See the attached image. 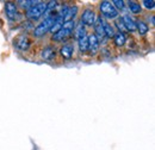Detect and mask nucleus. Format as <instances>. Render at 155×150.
I'll list each match as a JSON object with an SVG mask.
<instances>
[{
  "label": "nucleus",
  "mask_w": 155,
  "mask_h": 150,
  "mask_svg": "<svg viewBox=\"0 0 155 150\" xmlns=\"http://www.w3.org/2000/svg\"><path fill=\"white\" fill-rule=\"evenodd\" d=\"M55 19H56V15H49V16H47L44 18V20L35 28L34 36L35 37H43L48 32H50V30H51V28H53V25L55 23Z\"/></svg>",
  "instance_id": "nucleus-1"
},
{
  "label": "nucleus",
  "mask_w": 155,
  "mask_h": 150,
  "mask_svg": "<svg viewBox=\"0 0 155 150\" xmlns=\"http://www.w3.org/2000/svg\"><path fill=\"white\" fill-rule=\"evenodd\" d=\"M75 29V21L74 20H67L63 23L62 28L58 30L56 34L53 35V41L55 42H63L64 39L69 37Z\"/></svg>",
  "instance_id": "nucleus-2"
},
{
  "label": "nucleus",
  "mask_w": 155,
  "mask_h": 150,
  "mask_svg": "<svg viewBox=\"0 0 155 150\" xmlns=\"http://www.w3.org/2000/svg\"><path fill=\"white\" fill-rule=\"evenodd\" d=\"M99 10H100V13L104 19H116L119 15L116 7L112 5V2L107 1V0H104L99 4Z\"/></svg>",
  "instance_id": "nucleus-3"
},
{
  "label": "nucleus",
  "mask_w": 155,
  "mask_h": 150,
  "mask_svg": "<svg viewBox=\"0 0 155 150\" xmlns=\"http://www.w3.org/2000/svg\"><path fill=\"white\" fill-rule=\"evenodd\" d=\"M45 12H47V2L39 1L37 5L30 7L26 11V18L35 21V20H38L43 15H45Z\"/></svg>",
  "instance_id": "nucleus-4"
},
{
  "label": "nucleus",
  "mask_w": 155,
  "mask_h": 150,
  "mask_svg": "<svg viewBox=\"0 0 155 150\" xmlns=\"http://www.w3.org/2000/svg\"><path fill=\"white\" fill-rule=\"evenodd\" d=\"M96 19H97V17H96L94 11L91 8H86V10H84V12L81 15L80 23L82 25H86V26H93V24L96 23Z\"/></svg>",
  "instance_id": "nucleus-5"
},
{
  "label": "nucleus",
  "mask_w": 155,
  "mask_h": 150,
  "mask_svg": "<svg viewBox=\"0 0 155 150\" xmlns=\"http://www.w3.org/2000/svg\"><path fill=\"white\" fill-rule=\"evenodd\" d=\"M30 44H31V42H30V39H29V37L26 35H20L15 41V47L17 49L21 50V51L28 50L30 48Z\"/></svg>",
  "instance_id": "nucleus-6"
},
{
  "label": "nucleus",
  "mask_w": 155,
  "mask_h": 150,
  "mask_svg": "<svg viewBox=\"0 0 155 150\" xmlns=\"http://www.w3.org/2000/svg\"><path fill=\"white\" fill-rule=\"evenodd\" d=\"M5 13H6V17L8 20H15L17 17V4L16 2H12V1H8L5 4Z\"/></svg>",
  "instance_id": "nucleus-7"
},
{
  "label": "nucleus",
  "mask_w": 155,
  "mask_h": 150,
  "mask_svg": "<svg viewBox=\"0 0 155 150\" xmlns=\"http://www.w3.org/2000/svg\"><path fill=\"white\" fill-rule=\"evenodd\" d=\"M99 49V39L97 38V36L94 34L88 36V49L87 51H90L92 55H94Z\"/></svg>",
  "instance_id": "nucleus-8"
},
{
  "label": "nucleus",
  "mask_w": 155,
  "mask_h": 150,
  "mask_svg": "<svg viewBox=\"0 0 155 150\" xmlns=\"http://www.w3.org/2000/svg\"><path fill=\"white\" fill-rule=\"evenodd\" d=\"M120 19H122V21H123L127 31H130V32L136 31V21L129 15H124Z\"/></svg>",
  "instance_id": "nucleus-9"
},
{
  "label": "nucleus",
  "mask_w": 155,
  "mask_h": 150,
  "mask_svg": "<svg viewBox=\"0 0 155 150\" xmlns=\"http://www.w3.org/2000/svg\"><path fill=\"white\" fill-rule=\"evenodd\" d=\"M55 56H56V53H55L54 47H51V45L45 47L42 50V54H41L42 60H44V61H51L53 58H55Z\"/></svg>",
  "instance_id": "nucleus-10"
},
{
  "label": "nucleus",
  "mask_w": 155,
  "mask_h": 150,
  "mask_svg": "<svg viewBox=\"0 0 155 150\" xmlns=\"http://www.w3.org/2000/svg\"><path fill=\"white\" fill-rule=\"evenodd\" d=\"M60 55L63 57V58H66V60L72 58L73 55H74V47L72 44H64L60 49Z\"/></svg>",
  "instance_id": "nucleus-11"
},
{
  "label": "nucleus",
  "mask_w": 155,
  "mask_h": 150,
  "mask_svg": "<svg viewBox=\"0 0 155 150\" xmlns=\"http://www.w3.org/2000/svg\"><path fill=\"white\" fill-rule=\"evenodd\" d=\"M93 28H94V35L97 36L98 39L99 38H103L105 36L104 29H103V23H101V17L96 19V23L93 24Z\"/></svg>",
  "instance_id": "nucleus-12"
},
{
  "label": "nucleus",
  "mask_w": 155,
  "mask_h": 150,
  "mask_svg": "<svg viewBox=\"0 0 155 150\" xmlns=\"http://www.w3.org/2000/svg\"><path fill=\"white\" fill-rule=\"evenodd\" d=\"M136 30L140 32L141 36H144V35H147V32L149 31V26H148V24H147L146 21L138 20V21H136Z\"/></svg>",
  "instance_id": "nucleus-13"
},
{
  "label": "nucleus",
  "mask_w": 155,
  "mask_h": 150,
  "mask_svg": "<svg viewBox=\"0 0 155 150\" xmlns=\"http://www.w3.org/2000/svg\"><path fill=\"white\" fill-rule=\"evenodd\" d=\"M78 41V45H79V50L81 53H86L88 49V36H84V37L79 38Z\"/></svg>",
  "instance_id": "nucleus-14"
},
{
  "label": "nucleus",
  "mask_w": 155,
  "mask_h": 150,
  "mask_svg": "<svg viewBox=\"0 0 155 150\" xmlns=\"http://www.w3.org/2000/svg\"><path fill=\"white\" fill-rule=\"evenodd\" d=\"M101 23H103V29H104V34H105V36H107V37H114V35H115V31H114V28L105 20L104 18H101Z\"/></svg>",
  "instance_id": "nucleus-15"
},
{
  "label": "nucleus",
  "mask_w": 155,
  "mask_h": 150,
  "mask_svg": "<svg viewBox=\"0 0 155 150\" xmlns=\"http://www.w3.org/2000/svg\"><path fill=\"white\" fill-rule=\"evenodd\" d=\"M114 41H115V44L117 47H123L127 42V37H125V34H122V32H117L114 35Z\"/></svg>",
  "instance_id": "nucleus-16"
},
{
  "label": "nucleus",
  "mask_w": 155,
  "mask_h": 150,
  "mask_svg": "<svg viewBox=\"0 0 155 150\" xmlns=\"http://www.w3.org/2000/svg\"><path fill=\"white\" fill-rule=\"evenodd\" d=\"M128 7L133 13H136V15L140 13L141 10H142V6L136 1H128Z\"/></svg>",
  "instance_id": "nucleus-17"
},
{
  "label": "nucleus",
  "mask_w": 155,
  "mask_h": 150,
  "mask_svg": "<svg viewBox=\"0 0 155 150\" xmlns=\"http://www.w3.org/2000/svg\"><path fill=\"white\" fill-rule=\"evenodd\" d=\"M75 35H77V39H79V38L84 37V36H87V32H86V28H85V25H82L81 23L78 25V26H75Z\"/></svg>",
  "instance_id": "nucleus-18"
},
{
  "label": "nucleus",
  "mask_w": 155,
  "mask_h": 150,
  "mask_svg": "<svg viewBox=\"0 0 155 150\" xmlns=\"http://www.w3.org/2000/svg\"><path fill=\"white\" fill-rule=\"evenodd\" d=\"M77 13H78L77 6H69V7H68V12H67V16H66L64 21H67V20H74V17L77 16Z\"/></svg>",
  "instance_id": "nucleus-19"
},
{
  "label": "nucleus",
  "mask_w": 155,
  "mask_h": 150,
  "mask_svg": "<svg viewBox=\"0 0 155 150\" xmlns=\"http://www.w3.org/2000/svg\"><path fill=\"white\" fill-rule=\"evenodd\" d=\"M38 2L39 1H34V0H30V1H18V2H17V5H20V7L29 10L30 7H32V6L37 5Z\"/></svg>",
  "instance_id": "nucleus-20"
},
{
  "label": "nucleus",
  "mask_w": 155,
  "mask_h": 150,
  "mask_svg": "<svg viewBox=\"0 0 155 150\" xmlns=\"http://www.w3.org/2000/svg\"><path fill=\"white\" fill-rule=\"evenodd\" d=\"M112 5L116 7V10H124L125 8V2L123 0H114L112 1Z\"/></svg>",
  "instance_id": "nucleus-21"
},
{
  "label": "nucleus",
  "mask_w": 155,
  "mask_h": 150,
  "mask_svg": "<svg viewBox=\"0 0 155 150\" xmlns=\"http://www.w3.org/2000/svg\"><path fill=\"white\" fill-rule=\"evenodd\" d=\"M142 5H143L147 10H154V7H155V2L153 0H144V1L142 2Z\"/></svg>",
  "instance_id": "nucleus-22"
},
{
  "label": "nucleus",
  "mask_w": 155,
  "mask_h": 150,
  "mask_svg": "<svg viewBox=\"0 0 155 150\" xmlns=\"http://www.w3.org/2000/svg\"><path fill=\"white\" fill-rule=\"evenodd\" d=\"M116 26H117V29L119 30V32H122V34L127 32V29H125V26H124V24H123L122 19H118V20H117V21H116Z\"/></svg>",
  "instance_id": "nucleus-23"
},
{
  "label": "nucleus",
  "mask_w": 155,
  "mask_h": 150,
  "mask_svg": "<svg viewBox=\"0 0 155 150\" xmlns=\"http://www.w3.org/2000/svg\"><path fill=\"white\" fill-rule=\"evenodd\" d=\"M150 24H152V25H154L155 24V17L154 16H152V17H150Z\"/></svg>",
  "instance_id": "nucleus-24"
}]
</instances>
